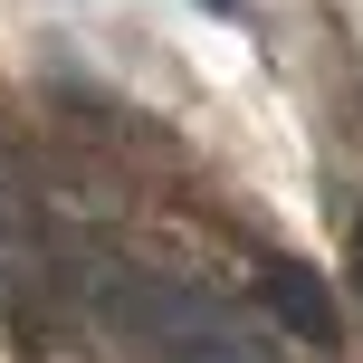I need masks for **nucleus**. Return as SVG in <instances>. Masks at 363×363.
I'll return each instance as SVG.
<instances>
[{
    "label": "nucleus",
    "instance_id": "3",
    "mask_svg": "<svg viewBox=\"0 0 363 363\" xmlns=\"http://www.w3.org/2000/svg\"><path fill=\"white\" fill-rule=\"evenodd\" d=\"M10 239H19V191L0 182V249H10Z\"/></svg>",
    "mask_w": 363,
    "mask_h": 363
},
{
    "label": "nucleus",
    "instance_id": "1",
    "mask_svg": "<svg viewBox=\"0 0 363 363\" xmlns=\"http://www.w3.org/2000/svg\"><path fill=\"white\" fill-rule=\"evenodd\" d=\"M153 296V335H163V345L182 354V363H258L249 345H239V325H220V315L211 306H191V296H182V287H144Z\"/></svg>",
    "mask_w": 363,
    "mask_h": 363
},
{
    "label": "nucleus",
    "instance_id": "5",
    "mask_svg": "<svg viewBox=\"0 0 363 363\" xmlns=\"http://www.w3.org/2000/svg\"><path fill=\"white\" fill-rule=\"evenodd\" d=\"M354 277H363V239H354Z\"/></svg>",
    "mask_w": 363,
    "mask_h": 363
},
{
    "label": "nucleus",
    "instance_id": "4",
    "mask_svg": "<svg viewBox=\"0 0 363 363\" xmlns=\"http://www.w3.org/2000/svg\"><path fill=\"white\" fill-rule=\"evenodd\" d=\"M201 10H239V0H201Z\"/></svg>",
    "mask_w": 363,
    "mask_h": 363
},
{
    "label": "nucleus",
    "instance_id": "2",
    "mask_svg": "<svg viewBox=\"0 0 363 363\" xmlns=\"http://www.w3.org/2000/svg\"><path fill=\"white\" fill-rule=\"evenodd\" d=\"M258 287H268V306L287 315V325L306 335L315 354H335V296H325V277H315V268H296V258H268V268H258Z\"/></svg>",
    "mask_w": 363,
    "mask_h": 363
}]
</instances>
